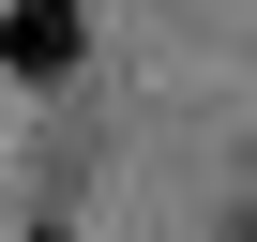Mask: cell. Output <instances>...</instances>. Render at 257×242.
Here are the masks:
<instances>
[{
	"mask_svg": "<svg viewBox=\"0 0 257 242\" xmlns=\"http://www.w3.org/2000/svg\"><path fill=\"white\" fill-rule=\"evenodd\" d=\"M76 0H16V16H0V61H16V76H76Z\"/></svg>",
	"mask_w": 257,
	"mask_h": 242,
	"instance_id": "6da1fadb",
	"label": "cell"
},
{
	"mask_svg": "<svg viewBox=\"0 0 257 242\" xmlns=\"http://www.w3.org/2000/svg\"><path fill=\"white\" fill-rule=\"evenodd\" d=\"M46 242H76V227H46Z\"/></svg>",
	"mask_w": 257,
	"mask_h": 242,
	"instance_id": "7a4b0ae2",
	"label": "cell"
}]
</instances>
